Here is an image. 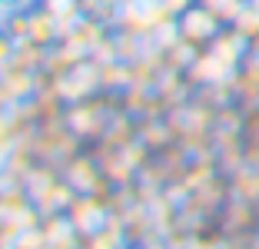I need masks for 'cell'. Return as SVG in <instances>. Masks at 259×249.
<instances>
[{"label": "cell", "mask_w": 259, "mask_h": 249, "mask_svg": "<svg viewBox=\"0 0 259 249\" xmlns=\"http://www.w3.org/2000/svg\"><path fill=\"white\" fill-rule=\"evenodd\" d=\"M0 30H7V14L0 10Z\"/></svg>", "instance_id": "2"}, {"label": "cell", "mask_w": 259, "mask_h": 249, "mask_svg": "<svg viewBox=\"0 0 259 249\" xmlns=\"http://www.w3.org/2000/svg\"><path fill=\"white\" fill-rule=\"evenodd\" d=\"M33 7V0H0V10L7 17H14V14H23V10H30Z\"/></svg>", "instance_id": "1"}]
</instances>
